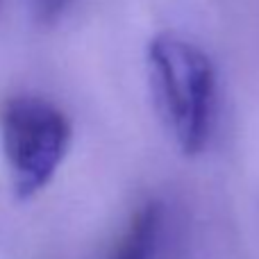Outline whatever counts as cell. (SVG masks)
Returning a JSON list of instances; mask_svg holds the SVG:
<instances>
[{"instance_id": "7a4b0ae2", "label": "cell", "mask_w": 259, "mask_h": 259, "mask_svg": "<svg viewBox=\"0 0 259 259\" xmlns=\"http://www.w3.org/2000/svg\"><path fill=\"white\" fill-rule=\"evenodd\" d=\"M0 139L12 191L30 200L55 178L71 143V121L39 96H12L0 107Z\"/></svg>"}, {"instance_id": "6da1fadb", "label": "cell", "mask_w": 259, "mask_h": 259, "mask_svg": "<svg viewBox=\"0 0 259 259\" xmlns=\"http://www.w3.org/2000/svg\"><path fill=\"white\" fill-rule=\"evenodd\" d=\"M148 71L157 107L182 155L207 148L214 127L216 71L196 44L175 34H157L148 46Z\"/></svg>"}, {"instance_id": "3957f363", "label": "cell", "mask_w": 259, "mask_h": 259, "mask_svg": "<svg viewBox=\"0 0 259 259\" xmlns=\"http://www.w3.org/2000/svg\"><path fill=\"white\" fill-rule=\"evenodd\" d=\"M164 228V207L157 200H148L132 211L127 228L118 237L109 259H152Z\"/></svg>"}, {"instance_id": "277c9868", "label": "cell", "mask_w": 259, "mask_h": 259, "mask_svg": "<svg viewBox=\"0 0 259 259\" xmlns=\"http://www.w3.org/2000/svg\"><path fill=\"white\" fill-rule=\"evenodd\" d=\"M71 5V0H34L32 5V12H34L36 23L41 25H53L64 12Z\"/></svg>"}]
</instances>
